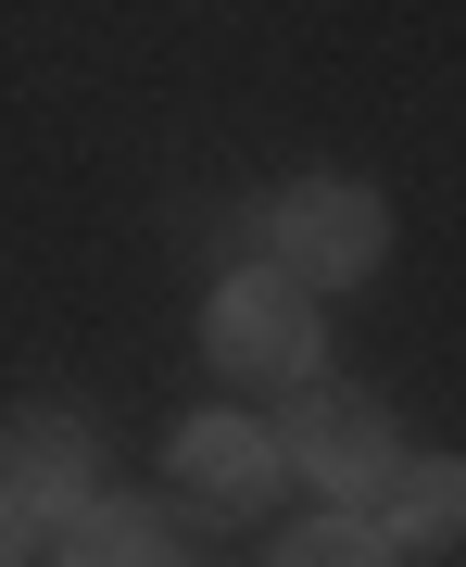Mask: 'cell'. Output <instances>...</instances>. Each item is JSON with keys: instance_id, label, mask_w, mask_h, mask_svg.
I'll return each mask as SVG.
<instances>
[{"instance_id": "52a82bcc", "label": "cell", "mask_w": 466, "mask_h": 567, "mask_svg": "<svg viewBox=\"0 0 466 567\" xmlns=\"http://www.w3.org/2000/svg\"><path fill=\"white\" fill-rule=\"evenodd\" d=\"M63 567H189V555H177V529L152 505H89L63 529Z\"/></svg>"}, {"instance_id": "277c9868", "label": "cell", "mask_w": 466, "mask_h": 567, "mask_svg": "<svg viewBox=\"0 0 466 567\" xmlns=\"http://www.w3.org/2000/svg\"><path fill=\"white\" fill-rule=\"evenodd\" d=\"M278 466H290L278 429H252V416H227V404H203V416L177 429V492L203 517H252L265 492H278Z\"/></svg>"}, {"instance_id": "9c48e42d", "label": "cell", "mask_w": 466, "mask_h": 567, "mask_svg": "<svg viewBox=\"0 0 466 567\" xmlns=\"http://www.w3.org/2000/svg\"><path fill=\"white\" fill-rule=\"evenodd\" d=\"M0 567H25V529H13V505H0Z\"/></svg>"}, {"instance_id": "ba28073f", "label": "cell", "mask_w": 466, "mask_h": 567, "mask_svg": "<svg viewBox=\"0 0 466 567\" xmlns=\"http://www.w3.org/2000/svg\"><path fill=\"white\" fill-rule=\"evenodd\" d=\"M278 567H391V543H379L365 517H315V529L278 543Z\"/></svg>"}, {"instance_id": "5b68a950", "label": "cell", "mask_w": 466, "mask_h": 567, "mask_svg": "<svg viewBox=\"0 0 466 567\" xmlns=\"http://www.w3.org/2000/svg\"><path fill=\"white\" fill-rule=\"evenodd\" d=\"M0 505L13 517H89V429L76 416H13L0 429Z\"/></svg>"}, {"instance_id": "7a4b0ae2", "label": "cell", "mask_w": 466, "mask_h": 567, "mask_svg": "<svg viewBox=\"0 0 466 567\" xmlns=\"http://www.w3.org/2000/svg\"><path fill=\"white\" fill-rule=\"evenodd\" d=\"M379 240H391V215H379V189H353V177H303V189H278V203H265V252H278L303 290L365 278Z\"/></svg>"}, {"instance_id": "6da1fadb", "label": "cell", "mask_w": 466, "mask_h": 567, "mask_svg": "<svg viewBox=\"0 0 466 567\" xmlns=\"http://www.w3.org/2000/svg\"><path fill=\"white\" fill-rule=\"evenodd\" d=\"M215 365L227 379H303L315 391V290L290 278V265H240V278L215 290Z\"/></svg>"}, {"instance_id": "8992f818", "label": "cell", "mask_w": 466, "mask_h": 567, "mask_svg": "<svg viewBox=\"0 0 466 567\" xmlns=\"http://www.w3.org/2000/svg\"><path fill=\"white\" fill-rule=\"evenodd\" d=\"M454 529H466V466H454V454H416L404 480L379 492V543H404V555H442Z\"/></svg>"}, {"instance_id": "3957f363", "label": "cell", "mask_w": 466, "mask_h": 567, "mask_svg": "<svg viewBox=\"0 0 466 567\" xmlns=\"http://www.w3.org/2000/svg\"><path fill=\"white\" fill-rule=\"evenodd\" d=\"M278 454L303 466L315 492H391V480H404V442H391L379 391H303L290 429H278Z\"/></svg>"}]
</instances>
